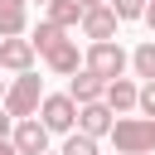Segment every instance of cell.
I'll return each instance as SVG.
<instances>
[{"label":"cell","instance_id":"6","mask_svg":"<svg viewBox=\"0 0 155 155\" xmlns=\"http://www.w3.org/2000/svg\"><path fill=\"white\" fill-rule=\"evenodd\" d=\"M111 116H116V111H111L107 102H87V107H78V131L92 136V140H97V136H111V126H116Z\"/></svg>","mask_w":155,"mask_h":155},{"label":"cell","instance_id":"14","mask_svg":"<svg viewBox=\"0 0 155 155\" xmlns=\"http://www.w3.org/2000/svg\"><path fill=\"white\" fill-rule=\"evenodd\" d=\"M131 68H136V78H145V82H155V39H145L136 53H131Z\"/></svg>","mask_w":155,"mask_h":155},{"label":"cell","instance_id":"26","mask_svg":"<svg viewBox=\"0 0 155 155\" xmlns=\"http://www.w3.org/2000/svg\"><path fill=\"white\" fill-rule=\"evenodd\" d=\"M44 155H48V150H44Z\"/></svg>","mask_w":155,"mask_h":155},{"label":"cell","instance_id":"4","mask_svg":"<svg viewBox=\"0 0 155 155\" xmlns=\"http://www.w3.org/2000/svg\"><path fill=\"white\" fill-rule=\"evenodd\" d=\"M39 121L48 126V136H53V131L73 136V126H78V102H73L68 92H53V97L39 102Z\"/></svg>","mask_w":155,"mask_h":155},{"label":"cell","instance_id":"5","mask_svg":"<svg viewBox=\"0 0 155 155\" xmlns=\"http://www.w3.org/2000/svg\"><path fill=\"white\" fill-rule=\"evenodd\" d=\"M15 150L19 155H44L48 150V126L39 121V116H24V121H15Z\"/></svg>","mask_w":155,"mask_h":155},{"label":"cell","instance_id":"23","mask_svg":"<svg viewBox=\"0 0 155 155\" xmlns=\"http://www.w3.org/2000/svg\"><path fill=\"white\" fill-rule=\"evenodd\" d=\"M0 102H5V82H0Z\"/></svg>","mask_w":155,"mask_h":155},{"label":"cell","instance_id":"17","mask_svg":"<svg viewBox=\"0 0 155 155\" xmlns=\"http://www.w3.org/2000/svg\"><path fill=\"white\" fill-rule=\"evenodd\" d=\"M111 10H116V19H140L145 0H111Z\"/></svg>","mask_w":155,"mask_h":155},{"label":"cell","instance_id":"25","mask_svg":"<svg viewBox=\"0 0 155 155\" xmlns=\"http://www.w3.org/2000/svg\"><path fill=\"white\" fill-rule=\"evenodd\" d=\"M150 155H155V150H150Z\"/></svg>","mask_w":155,"mask_h":155},{"label":"cell","instance_id":"18","mask_svg":"<svg viewBox=\"0 0 155 155\" xmlns=\"http://www.w3.org/2000/svg\"><path fill=\"white\" fill-rule=\"evenodd\" d=\"M136 107H140V111L155 121V82H145V87H140V102H136Z\"/></svg>","mask_w":155,"mask_h":155},{"label":"cell","instance_id":"3","mask_svg":"<svg viewBox=\"0 0 155 155\" xmlns=\"http://www.w3.org/2000/svg\"><path fill=\"white\" fill-rule=\"evenodd\" d=\"M126 63H131V58H126V48H121V44H111V39H107V44H92V48H87V58H82V68H87V73H97L102 82H116V78L126 73Z\"/></svg>","mask_w":155,"mask_h":155},{"label":"cell","instance_id":"16","mask_svg":"<svg viewBox=\"0 0 155 155\" xmlns=\"http://www.w3.org/2000/svg\"><path fill=\"white\" fill-rule=\"evenodd\" d=\"M58 155H97V140L92 136H82V131H73L68 140H63V150Z\"/></svg>","mask_w":155,"mask_h":155},{"label":"cell","instance_id":"1","mask_svg":"<svg viewBox=\"0 0 155 155\" xmlns=\"http://www.w3.org/2000/svg\"><path fill=\"white\" fill-rule=\"evenodd\" d=\"M111 140L121 155H150L155 150V121L150 116H121L111 126Z\"/></svg>","mask_w":155,"mask_h":155},{"label":"cell","instance_id":"10","mask_svg":"<svg viewBox=\"0 0 155 155\" xmlns=\"http://www.w3.org/2000/svg\"><path fill=\"white\" fill-rule=\"evenodd\" d=\"M24 19H29V0H0V39L24 34Z\"/></svg>","mask_w":155,"mask_h":155},{"label":"cell","instance_id":"2","mask_svg":"<svg viewBox=\"0 0 155 155\" xmlns=\"http://www.w3.org/2000/svg\"><path fill=\"white\" fill-rule=\"evenodd\" d=\"M39 102H44V82H39L34 73H19V78H15V87H5V111H10L15 121L34 116V111H39Z\"/></svg>","mask_w":155,"mask_h":155},{"label":"cell","instance_id":"15","mask_svg":"<svg viewBox=\"0 0 155 155\" xmlns=\"http://www.w3.org/2000/svg\"><path fill=\"white\" fill-rule=\"evenodd\" d=\"M29 44H34V53H53V48H58V44H63V29H58V24H48V19H44V24H39V29H34V39H29Z\"/></svg>","mask_w":155,"mask_h":155},{"label":"cell","instance_id":"24","mask_svg":"<svg viewBox=\"0 0 155 155\" xmlns=\"http://www.w3.org/2000/svg\"><path fill=\"white\" fill-rule=\"evenodd\" d=\"M39 5H48V0H39Z\"/></svg>","mask_w":155,"mask_h":155},{"label":"cell","instance_id":"13","mask_svg":"<svg viewBox=\"0 0 155 155\" xmlns=\"http://www.w3.org/2000/svg\"><path fill=\"white\" fill-rule=\"evenodd\" d=\"M44 58H48V68H53V73H63V78H73V73H78V63H82L73 39H63V44H58L53 53H44Z\"/></svg>","mask_w":155,"mask_h":155},{"label":"cell","instance_id":"7","mask_svg":"<svg viewBox=\"0 0 155 155\" xmlns=\"http://www.w3.org/2000/svg\"><path fill=\"white\" fill-rule=\"evenodd\" d=\"M82 34H87L92 44H107V39H116V10H111V5L82 10Z\"/></svg>","mask_w":155,"mask_h":155},{"label":"cell","instance_id":"22","mask_svg":"<svg viewBox=\"0 0 155 155\" xmlns=\"http://www.w3.org/2000/svg\"><path fill=\"white\" fill-rule=\"evenodd\" d=\"M78 5H82V10H97V5H107V0H78Z\"/></svg>","mask_w":155,"mask_h":155},{"label":"cell","instance_id":"21","mask_svg":"<svg viewBox=\"0 0 155 155\" xmlns=\"http://www.w3.org/2000/svg\"><path fill=\"white\" fill-rule=\"evenodd\" d=\"M0 155H19V150H15V140H0Z\"/></svg>","mask_w":155,"mask_h":155},{"label":"cell","instance_id":"20","mask_svg":"<svg viewBox=\"0 0 155 155\" xmlns=\"http://www.w3.org/2000/svg\"><path fill=\"white\" fill-rule=\"evenodd\" d=\"M145 24H150V29H155V0H150V5H145Z\"/></svg>","mask_w":155,"mask_h":155},{"label":"cell","instance_id":"19","mask_svg":"<svg viewBox=\"0 0 155 155\" xmlns=\"http://www.w3.org/2000/svg\"><path fill=\"white\" fill-rule=\"evenodd\" d=\"M10 121H15V116H10V111H0V140H10Z\"/></svg>","mask_w":155,"mask_h":155},{"label":"cell","instance_id":"11","mask_svg":"<svg viewBox=\"0 0 155 155\" xmlns=\"http://www.w3.org/2000/svg\"><path fill=\"white\" fill-rule=\"evenodd\" d=\"M111 111H131L136 102H140V87L131 82V78H116V82H107V97H102Z\"/></svg>","mask_w":155,"mask_h":155},{"label":"cell","instance_id":"9","mask_svg":"<svg viewBox=\"0 0 155 155\" xmlns=\"http://www.w3.org/2000/svg\"><path fill=\"white\" fill-rule=\"evenodd\" d=\"M68 97H73L78 107H87V102H102V97H107V82H102L97 73H87V68H82V73H73V87H68Z\"/></svg>","mask_w":155,"mask_h":155},{"label":"cell","instance_id":"8","mask_svg":"<svg viewBox=\"0 0 155 155\" xmlns=\"http://www.w3.org/2000/svg\"><path fill=\"white\" fill-rule=\"evenodd\" d=\"M0 68H10V73H34V44L29 39H0Z\"/></svg>","mask_w":155,"mask_h":155},{"label":"cell","instance_id":"12","mask_svg":"<svg viewBox=\"0 0 155 155\" xmlns=\"http://www.w3.org/2000/svg\"><path fill=\"white\" fill-rule=\"evenodd\" d=\"M48 24H58L63 34L82 24V5L78 0H48Z\"/></svg>","mask_w":155,"mask_h":155}]
</instances>
